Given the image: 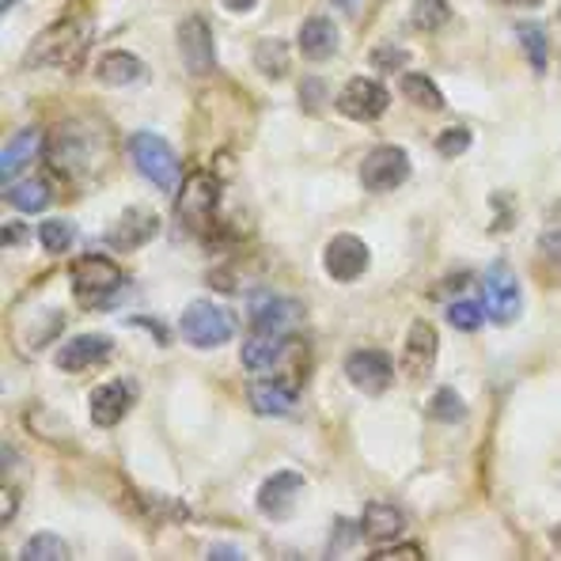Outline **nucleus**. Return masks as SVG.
Here are the masks:
<instances>
[{
	"label": "nucleus",
	"instance_id": "obj_17",
	"mask_svg": "<svg viewBox=\"0 0 561 561\" xmlns=\"http://www.w3.org/2000/svg\"><path fill=\"white\" fill-rule=\"evenodd\" d=\"M285 353H288V337L254 330L243 342V368H251V373H274L280 360H285Z\"/></svg>",
	"mask_w": 561,
	"mask_h": 561
},
{
	"label": "nucleus",
	"instance_id": "obj_23",
	"mask_svg": "<svg viewBox=\"0 0 561 561\" xmlns=\"http://www.w3.org/2000/svg\"><path fill=\"white\" fill-rule=\"evenodd\" d=\"M8 205H15L20 213H43L49 205V186L43 179H23V183L8 186Z\"/></svg>",
	"mask_w": 561,
	"mask_h": 561
},
{
	"label": "nucleus",
	"instance_id": "obj_34",
	"mask_svg": "<svg viewBox=\"0 0 561 561\" xmlns=\"http://www.w3.org/2000/svg\"><path fill=\"white\" fill-rule=\"evenodd\" d=\"M373 558L376 561H417L421 547H414V542H407V547H387V550H376Z\"/></svg>",
	"mask_w": 561,
	"mask_h": 561
},
{
	"label": "nucleus",
	"instance_id": "obj_24",
	"mask_svg": "<svg viewBox=\"0 0 561 561\" xmlns=\"http://www.w3.org/2000/svg\"><path fill=\"white\" fill-rule=\"evenodd\" d=\"M254 65H259V72L270 80L288 77V46L280 43V38H262V43L254 46Z\"/></svg>",
	"mask_w": 561,
	"mask_h": 561
},
{
	"label": "nucleus",
	"instance_id": "obj_21",
	"mask_svg": "<svg viewBox=\"0 0 561 561\" xmlns=\"http://www.w3.org/2000/svg\"><path fill=\"white\" fill-rule=\"evenodd\" d=\"M334 49H337V27L330 20H323V15H311L300 27V54L308 57V61H327Z\"/></svg>",
	"mask_w": 561,
	"mask_h": 561
},
{
	"label": "nucleus",
	"instance_id": "obj_40",
	"mask_svg": "<svg viewBox=\"0 0 561 561\" xmlns=\"http://www.w3.org/2000/svg\"><path fill=\"white\" fill-rule=\"evenodd\" d=\"M554 542H558V547H561V524L554 527Z\"/></svg>",
	"mask_w": 561,
	"mask_h": 561
},
{
	"label": "nucleus",
	"instance_id": "obj_3",
	"mask_svg": "<svg viewBox=\"0 0 561 561\" xmlns=\"http://www.w3.org/2000/svg\"><path fill=\"white\" fill-rule=\"evenodd\" d=\"M407 175H410V156L394 145L373 148L365 156V163H360V183H365V190H373V194H387V190L402 186Z\"/></svg>",
	"mask_w": 561,
	"mask_h": 561
},
{
	"label": "nucleus",
	"instance_id": "obj_16",
	"mask_svg": "<svg viewBox=\"0 0 561 561\" xmlns=\"http://www.w3.org/2000/svg\"><path fill=\"white\" fill-rule=\"evenodd\" d=\"M111 350L114 345L106 334H80L57 350V368H65V373H84V368L99 365Z\"/></svg>",
	"mask_w": 561,
	"mask_h": 561
},
{
	"label": "nucleus",
	"instance_id": "obj_8",
	"mask_svg": "<svg viewBox=\"0 0 561 561\" xmlns=\"http://www.w3.org/2000/svg\"><path fill=\"white\" fill-rule=\"evenodd\" d=\"M368 262H373V254H368L365 239H357L350 232L334 236L323 251V266L334 280H357L368 270Z\"/></svg>",
	"mask_w": 561,
	"mask_h": 561
},
{
	"label": "nucleus",
	"instance_id": "obj_30",
	"mask_svg": "<svg viewBox=\"0 0 561 561\" xmlns=\"http://www.w3.org/2000/svg\"><path fill=\"white\" fill-rule=\"evenodd\" d=\"M38 239H43V247L49 254H61L72 247V225L69 220H46V225L38 228Z\"/></svg>",
	"mask_w": 561,
	"mask_h": 561
},
{
	"label": "nucleus",
	"instance_id": "obj_15",
	"mask_svg": "<svg viewBox=\"0 0 561 561\" xmlns=\"http://www.w3.org/2000/svg\"><path fill=\"white\" fill-rule=\"evenodd\" d=\"M436 350H440V337L428 323H414L410 327V337H407V350H402V368H407L410 379H425L433 373L436 365Z\"/></svg>",
	"mask_w": 561,
	"mask_h": 561
},
{
	"label": "nucleus",
	"instance_id": "obj_38",
	"mask_svg": "<svg viewBox=\"0 0 561 561\" xmlns=\"http://www.w3.org/2000/svg\"><path fill=\"white\" fill-rule=\"evenodd\" d=\"M501 4H508V8H535V4H542V0H501Z\"/></svg>",
	"mask_w": 561,
	"mask_h": 561
},
{
	"label": "nucleus",
	"instance_id": "obj_12",
	"mask_svg": "<svg viewBox=\"0 0 561 561\" xmlns=\"http://www.w3.org/2000/svg\"><path fill=\"white\" fill-rule=\"evenodd\" d=\"M300 490H304V474H296V470H277V474L266 478V482H262V490H259L262 516L285 519L288 513H293Z\"/></svg>",
	"mask_w": 561,
	"mask_h": 561
},
{
	"label": "nucleus",
	"instance_id": "obj_36",
	"mask_svg": "<svg viewBox=\"0 0 561 561\" xmlns=\"http://www.w3.org/2000/svg\"><path fill=\"white\" fill-rule=\"evenodd\" d=\"M209 558H243V550H236V547H213Z\"/></svg>",
	"mask_w": 561,
	"mask_h": 561
},
{
	"label": "nucleus",
	"instance_id": "obj_13",
	"mask_svg": "<svg viewBox=\"0 0 561 561\" xmlns=\"http://www.w3.org/2000/svg\"><path fill=\"white\" fill-rule=\"evenodd\" d=\"M156 232H160V217H156V213L126 209L111 225V232H106V243H111L114 251H137V247H145Z\"/></svg>",
	"mask_w": 561,
	"mask_h": 561
},
{
	"label": "nucleus",
	"instance_id": "obj_28",
	"mask_svg": "<svg viewBox=\"0 0 561 561\" xmlns=\"http://www.w3.org/2000/svg\"><path fill=\"white\" fill-rule=\"evenodd\" d=\"M428 417L444 421V425H456V421L467 417V402L459 399L451 387H440V391L433 394V402H428Z\"/></svg>",
	"mask_w": 561,
	"mask_h": 561
},
{
	"label": "nucleus",
	"instance_id": "obj_10",
	"mask_svg": "<svg viewBox=\"0 0 561 561\" xmlns=\"http://www.w3.org/2000/svg\"><path fill=\"white\" fill-rule=\"evenodd\" d=\"M134 402H137V387L126 383V379H111V383H99L92 391V399H88V414H92L95 425L111 428V425H118L129 410H134Z\"/></svg>",
	"mask_w": 561,
	"mask_h": 561
},
{
	"label": "nucleus",
	"instance_id": "obj_1",
	"mask_svg": "<svg viewBox=\"0 0 561 561\" xmlns=\"http://www.w3.org/2000/svg\"><path fill=\"white\" fill-rule=\"evenodd\" d=\"M183 337L197 350H217L236 337V316L213 300H194L183 311Z\"/></svg>",
	"mask_w": 561,
	"mask_h": 561
},
{
	"label": "nucleus",
	"instance_id": "obj_5",
	"mask_svg": "<svg viewBox=\"0 0 561 561\" xmlns=\"http://www.w3.org/2000/svg\"><path fill=\"white\" fill-rule=\"evenodd\" d=\"M482 311L493 323H513L519 316V280L505 266H490L482 277Z\"/></svg>",
	"mask_w": 561,
	"mask_h": 561
},
{
	"label": "nucleus",
	"instance_id": "obj_20",
	"mask_svg": "<svg viewBox=\"0 0 561 561\" xmlns=\"http://www.w3.org/2000/svg\"><path fill=\"white\" fill-rule=\"evenodd\" d=\"M251 402L262 417H280L296 407V383L293 379H274V383H254Z\"/></svg>",
	"mask_w": 561,
	"mask_h": 561
},
{
	"label": "nucleus",
	"instance_id": "obj_2",
	"mask_svg": "<svg viewBox=\"0 0 561 561\" xmlns=\"http://www.w3.org/2000/svg\"><path fill=\"white\" fill-rule=\"evenodd\" d=\"M129 156H134L140 175L152 179L160 190H175L179 186V156L163 137L137 134L134 140H129Z\"/></svg>",
	"mask_w": 561,
	"mask_h": 561
},
{
	"label": "nucleus",
	"instance_id": "obj_29",
	"mask_svg": "<svg viewBox=\"0 0 561 561\" xmlns=\"http://www.w3.org/2000/svg\"><path fill=\"white\" fill-rule=\"evenodd\" d=\"M20 558L23 561H65V558H69V547H65L57 535L43 531V535H35V539H31L27 547L20 550Z\"/></svg>",
	"mask_w": 561,
	"mask_h": 561
},
{
	"label": "nucleus",
	"instance_id": "obj_19",
	"mask_svg": "<svg viewBox=\"0 0 561 561\" xmlns=\"http://www.w3.org/2000/svg\"><path fill=\"white\" fill-rule=\"evenodd\" d=\"M145 61L137 54H126V49H111L103 54V61L95 65V80L99 84H111V88H122V84H137L145 77Z\"/></svg>",
	"mask_w": 561,
	"mask_h": 561
},
{
	"label": "nucleus",
	"instance_id": "obj_4",
	"mask_svg": "<svg viewBox=\"0 0 561 561\" xmlns=\"http://www.w3.org/2000/svg\"><path fill=\"white\" fill-rule=\"evenodd\" d=\"M122 288V270L114 266L103 254H88L72 266V293L80 300H103V296H114Z\"/></svg>",
	"mask_w": 561,
	"mask_h": 561
},
{
	"label": "nucleus",
	"instance_id": "obj_39",
	"mask_svg": "<svg viewBox=\"0 0 561 561\" xmlns=\"http://www.w3.org/2000/svg\"><path fill=\"white\" fill-rule=\"evenodd\" d=\"M12 4H15V0H0V12H8Z\"/></svg>",
	"mask_w": 561,
	"mask_h": 561
},
{
	"label": "nucleus",
	"instance_id": "obj_33",
	"mask_svg": "<svg viewBox=\"0 0 561 561\" xmlns=\"http://www.w3.org/2000/svg\"><path fill=\"white\" fill-rule=\"evenodd\" d=\"M436 148H440V156H463L470 148V129H448V134H440V140H436Z\"/></svg>",
	"mask_w": 561,
	"mask_h": 561
},
{
	"label": "nucleus",
	"instance_id": "obj_31",
	"mask_svg": "<svg viewBox=\"0 0 561 561\" xmlns=\"http://www.w3.org/2000/svg\"><path fill=\"white\" fill-rule=\"evenodd\" d=\"M448 323L459 327V330H478L482 327V308H478V304H451Z\"/></svg>",
	"mask_w": 561,
	"mask_h": 561
},
{
	"label": "nucleus",
	"instance_id": "obj_18",
	"mask_svg": "<svg viewBox=\"0 0 561 561\" xmlns=\"http://www.w3.org/2000/svg\"><path fill=\"white\" fill-rule=\"evenodd\" d=\"M402 531H407V516H402V508L383 505V501L368 505L365 516H360V535L373 539V542H391V539H399Z\"/></svg>",
	"mask_w": 561,
	"mask_h": 561
},
{
	"label": "nucleus",
	"instance_id": "obj_9",
	"mask_svg": "<svg viewBox=\"0 0 561 561\" xmlns=\"http://www.w3.org/2000/svg\"><path fill=\"white\" fill-rule=\"evenodd\" d=\"M387 103H391L387 88L376 84V80H365V77H353L350 84H345V92L337 95V111L353 122H376L379 114L387 111Z\"/></svg>",
	"mask_w": 561,
	"mask_h": 561
},
{
	"label": "nucleus",
	"instance_id": "obj_25",
	"mask_svg": "<svg viewBox=\"0 0 561 561\" xmlns=\"http://www.w3.org/2000/svg\"><path fill=\"white\" fill-rule=\"evenodd\" d=\"M402 95H407L414 106H421V111H440L444 106L440 88H436L428 77H421V72H407V77H402Z\"/></svg>",
	"mask_w": 561,
	"mask_h": 561
},
{
	"label": "nucleus",
	"instance_id": "obj_7",
	"mask_svg": "<svg viewBox=\"0 0 561 561\" xmlns=\"http://www.w3.org/2000/svg\"><path fill=\"white\" fill-rule=\"evenodd\" d=\"M304 319V308L288 296H254L251 300V327L262 330V334H280L288 337Z\"/></svg>",
	"mask_w": 561,
	"mask_h": 561
},
{
	"label": "nucleus",
	"instance_id": "obj_14",
	"mask_svg": "<svg viewBox=\"0 0 561 561\" xmlns=\"http://www.w3.org/2000/svg\"><path fill=\"white\" fill-rule=\"evenodd\" d=\"M84 49V31L61 23V27H49L35 46H31V65H61L69 57H77Z\"/></svg>",
	"mask_w": 561,
	"mask_h": 561
},
{
	"label": "nucleus",
	"instance_id": "obj_6",
	"mask_svg": "<svg viewBox=\"0 0 561 561\" xmlns=\"http://www.w3.org/2000/svg\"><path fill=\"white\" fill-rule=\"evenodd\" d=\"M179 54L194 77H205L217 65V43H213V31L202 15H186L179 23Z\"/></svg>",
	"mask_w": 561,
	"mask_h": 561
},
{
	"label": "nucleus",
	"instance_id": "obj_27",
	"mask_svg": "<svg viewBox=\"0 0 561 561\" xmlns=\"http://www.w3.org/2000/svg\"><path fill=\"white\" fill-rule=\"evenodd\" d=\"M410 23H414L417 31H440L444 23H451L448 0H417L414 12H410Z\"/></svg>",
	"mask_w": 561,
	"mask_h": 561
},
{
	"label": "nucleus",
	"instance_id": "obj_37",
	"mask_svg": "<svg viewBox=\"0 0 561 561\" xmlns=\"http://www.w3.org/2000/svg\"><path fill=\"white\" fill-rule=\"evenodd\" d=\"M20 236H23V228H15V225L4 228V243H20Z\"/></svg>",
	"mask_w": 561,
	"mask_h": 561
},
{
	"label": "nucleus",
	"instance_id": "obj_35",
	"mask_svg": "<svg viewBox=\"0 0 561 561\" xmlns=\"http://www.w3.org/2000/svg\"><path fill=\"white\" fill-rule=\"evenodd\" d=\"M254 4H259V0H225L228 12H251Z\"/></svg>",
	"mask_w": 561,
	"mask_h": 561
},
{
	"label": "nucleus",
	"instance_id": "obj_32",
	"mask_svg": "<svg viewBox=\"0 0 561 561\" xmlns=\"http://www.w3.org/2000/svg\"><path fill=\"white\" fill-rule=\"evenodd\" d=\"M373 61H376V69H379V72H399V69H407L410 54H407V49H391V46H379L376 54H373Z\"/></svg>",
	"mask_w": 561,
	"mask_h": 561
},
{
	"label": "nucleus",
	"instance_id": "obj_26",
	"mask_svg": "<svg viewBox=\"0 0 561 561\" xmlns=\"http://www.w3.org/2000/svg\"><path fill=\"white\" fill-rule=\"evenodd\" d=\"M516 38L524 43L527 49V57H531V65L535 69H547V61H550V35H547V27H539V23H516Z\"/></svg>",
	"mask_w": 561,
	"mask_h": 561
},
{
	"label": "nucleus",
	"instance_id": "obj_11",
	"mask_svg": "<svg viewBox=\"0 0 561 561\" xmlns=\"http://www.w3.org/2000/svg\"><path fill=\"white\" fill-rule=\"evenodd\" d=\"M345 376H350V383L360 387V391L379 394L391 387L394 365H391V357L379 350H357V353H350V360H345Z\"/></svg>",
	"mask_w": 561,
	"mask_h": 561
},
{
	"label": "nucleus",
	"instance_id": "obj_22",
	"mask_svg": "<svg viewBox=\"0 0 561 561\" xmlns=\"http://www.w3.org/2000/svg\"><path fill=\"white\" fill-rule=\"evenodd\" d=\"M38 145H43V134H38V129H20V134L4 145V152H0V179H12L23 163L35 160Z\"/></svg>",
	"mask_w": 561,
	"mask_h": 561
}]
</instances>
